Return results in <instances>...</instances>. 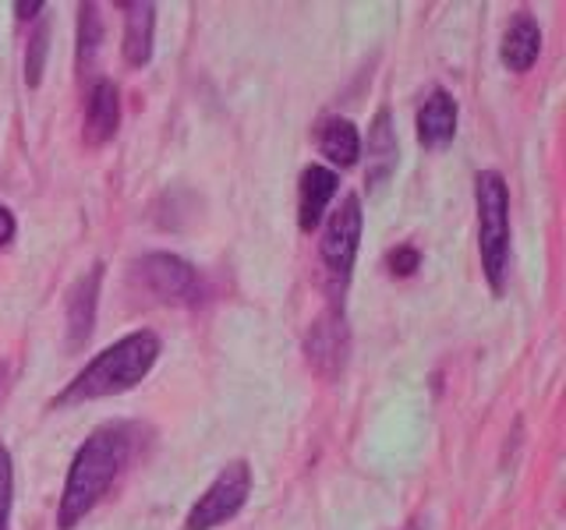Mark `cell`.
<instances>
[{"label":"cell","instance_id":"obj_1","mask_svg":"<svg viewBox=\"0 0 566 530\" xmlns=\"http://www.w3.org/2000/svg\"><path fill=\"white\" fill-rule=\"evenodd\" d=\"M135 438H138L135 424L111 421V424H99V428L82 442L75 459H71V467H67V481L61 491V502H57L61 530H71L75 523H82L88 512L99 506V499L111 491L120 470L128 467Z\"/></svg>","mask_w":566,"mask_h":530},{"label":"cell","instance_id":"obj_2","mask_svg":"<svg viewBox=\"0 0 566 530\" xmlns=\"http://www.w3.org/2000/svg\"><path fill=\"white\" fill-rule=\"evenodd\" d=\"M156 358H159V336L156 332H149V329L128 332L114 347L99 350L96 358L88 361L57 396H53V406H75V403L128 393V389H135L142 379L149 375Z\"/></svg>","mask_w":566,"mask_h":530},{"label":"cell","instance_id":"obj_3","mask_svg":"<svg viewBox=\"0 0 566 530\" xmlns=\"http://www.w3.org/2000/svg\"><path fill=\"white\" fill-rule=\"evenodd\" d=\"M478 209V255L492 294H503L510 265V188L500 170H482L474 177Z\"/></svg>","mask_w":566,"mask_h":530},{"label":"cell","instance_id":"obj_4","mask_svg":"<svg viewBox=\"0 0 566 530\" xmlns=\"http://www.w3.org/2000/svg\"><path fill=\"white\" fill-rule=\"evenodd\" d=\"M361 226H365L361 199L350 191L344 194V202L329 212L323 241H318V255H323L333 297H340L347 290V279H350L354 258H358V244H361Z\"/></svg>","mask_w":566,"mask_h":530},{"label":"cell","instance_id":"obj_5","mask_svg":"<svg viewBox=\"0 0 566 530\" xmlns=\"http://www.w3.org/2000/svg\"><path fill=\"white\" fill-rule=\"evenodd\" d=\"M135 279L153 297L167 300V305L195 308V305H202V297H206L199 269H195L188 258L170 255V252H149V255H142L135 262Z\"/></svg>","mask_w":566,"mask_h":530},{"label":"cell","instance_id":"obj_6","mask_svg":"<svg viewBox=\"0 0 566 530\" xmlns=\"http://www.w3.org/2000/svg\"><path fill=\"white\" fill-rule=\"evenodd\" d=\"M248 495H252V467H248L244 459H234V464H227L212 477V485L199 495V502L191 506L185 520V530H212L227 520H234L244 509Z\"/></svg>","mask_w":566,"mask_h":530},{"label":"cell","instance_id":"obj_7","mask_svg":"<svg viewBox=\"0 0 566 530\" xmlns=\"http://www.w3.org/2000/svg\"><path fill=\"white\" fill-rule=\"evenodd\" d=\"M347 350H350V336L344 326V315L329 308L326 315L315 318V326L305 336V353L308 364L318 371L323 379H336L347 364Z\"/></svg>","mask_w":566,"mask_h":530},{"label":"cell","instance_id":"obj_8","mask_svg":"<svg viewBox=\"0 0 566 530\" xmlns=\"http://www.w3.org/2000/svg\"><path fill=\"white\" fill-rule=\"evenodd\" d=\"M99 283H103V262H96L93 269L82 273L71 283L64 315H67V350L75 353L88 343V336L96 329V308H99Z\"/></svg>","mask_w":566,"mask_h":530},{"label":"cell","instance_id":"obj_9","mask_svg":"<svg viewBox=\"0 0 566 530\" xmlns=\"http://www.w3.org/2000/svg\"><path fill=\"white\" fill-rule=\"evenodd\" d=\"M120 124V96L111 78H96L85 93V120H82V138L85 146H106L117 135Z\"/></svg>","mask_w":566,"mask_h":530},{"label":"cell","instance_id":"obj_10","mask_svg":"<svg viewBox=\"0 0 566 530\" xmlns=\"http://www.w3.org/2000/svg\"><path fill=\"white\" fill-rule=\"evenodd\" d=\"M336 188H340V177H336L333 167L312 163V167L301 170V181H297V226L305 230V234H312V230L323 223Z\"/></svg>","mask_w":566,"mask_h":530},{"label":"cell","instance_id":"obj_11","mask_svg":"<svg viewBox=\"0 0 566 530\" xmlns=\"http://www.w3.org/2000/svg\"><path fill=\"white\" fill-rule=\"evenodd\" d=\"M397 159H400V146H397V131H394V117L382 106V110L371 117L368 124V167H365V184L371 191H379L389 177L397 173Z\"/></svg>","mask_w":566,"mask_h":530},{"label":"cell","instance_id":"obj_12","mask_svg":"<svg viewBox=\"0 0 566 530\" xmlns=\"http://www.w3.org/2000/svg\"><path fill=\"white\" fill-rule=\"evenodd\" d=\"M457 135V99L447 88H432L418 106V141L424 149H447Z\"/></svg>","mask_w":566,"mask_h":530},{"label":"cell","instance_id":"obj_13","mask_svg":"<svg viewBox=\"0 0 566 530\" xmlns=\"http://www.w3.org/2000/svg\"><path fill=\"white\" fill-rule=\"evenodd\" d=\"M124 14V61L132 67H146L153 61V35H156V4L135 0V4H117Z\"/></svg>","mask_w":566,"mask_h":530},{"label":"cell","instance_id":"obj_14","mask_svg":"<svg viewBox=\"0 0 566 530\" xmlns=\"http://www.w3.org/2000/svg\"><path fill=\"white\" fill-rule=\"evenodd\" d=\"M542 53V29L538 22L531 18L527 11H521L513 22L506 25L503 32V46H500V57L510 71H517V75H524V71H531V64L538 61Z\"/></svg>","mask_w":566,"mask_h":530},{"label":"cell","instance_id":"obj_15","mask_svg":"<svg viewBox=\"0 0 566 530\" xmlns=\"http://www.w3.org/2000/svg\"><path fill=\"white\" fill-rule=\"evenodd\" d=\"M315 146L323 152L333 167H354L361 156V135H358V124L347 120V117H326L323 124L315 128Z\"/></svg>","mask_w":566,"mask_h":530},{"label":"cell","instance_id":"obj_16","mask_svg":"<svg viewBox=\"0 0 566 530\" xmlns=\"http://www.w3.org/2000/svg\"><path fill=\"white\" fill-rule=\"evenodd\" d=\"M103 43V18L96 4H82L78 8V67H93L96 53Z\"/></svg>","mask_w":566,"mask_h":530},{"label":"cell","instance_id":"obj_17","mask_svg":"<svg viewBox=\"0 0 566 530\" xmlns=\"http://www.w3.org/2000/svg\"><path fill=\"white\" fill-rule=\"evenodd\" d=\"M46 50H50V29L46 25H35L29 50H25V82L29 88H35L43 82V64H46Z\"/></svg>","mask_w":566,"mask_h":530},{"label":"cell","instance_id":"obj_18","mask_svg":"<svg viewBox=\"0 0 566 530\" xmlns=\"http://www.w3.org/2000/svg\"><path fill=\"white\" fill-rule=\"evenodd\" d=\"M11 499H14V464L8 446H0V530L11 527Z\"/></svg>","mask_w":566,"mask_h":530},{"label":"cell","instance_id":"obj_19","mask_svg":"<svg viewBox=\"0 0 566 530\" xmlns=\"http://www.w3.org/2000/svg\"><path fill=\"white\" fill-rule=\"evenodd\" d=\"M386 265H389V273H394V276H411L421 265V252H418L415 244H400V247L389 252Z\"/></svg>","mask_w":566,"mask_h":530},{"label":"cell","instance_id":"obj_20","mask_svg":"<svg viewBox=\"0 0 566 530\" xmlns=\"http://www.w3.org/2000/svg\"><path fill=\"white\" fill-rule=\"evenodd\" d=\"M14 230H18V223H14V216H11V209H8V205H0V247L14 241Z\"/></svg>","mask_w":566,"mask_h":530},{"label":"cell","instance_id":"obj_21","mask_svg":"<svg viewBox=\"0 0 566 530\" xmlns=\"http://www.w3.org/2000/svg\"><path fill=\"white\" fill-rule=\"evenodd\" d=\"M46 4H43V0H32V4H25V0H18V4H14V14L18 18H22V22H25V18H35V14H40Z\"/></svg>","mask_w":566,"mask_h":530},{"label":"cell","instance_id":"obj_22","mask_svg":"<svg viewBox=\"0 0 566 530\" xmlns=\"http://www.w3.org/2000/svg\"><path fill=\"white\" fill-rule=\"evenodd\" d=\"M411 530H418V527H411Z\"/></svg>","mask_w":566,"mask_h":530}]
</instances>
